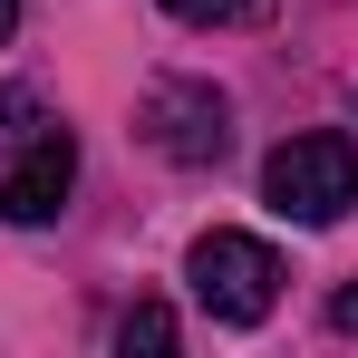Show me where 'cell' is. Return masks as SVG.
Instances as JSON below:
<instances>
[{"label":"cell","instance_id":"5","mask_svg":"<svg viewBox=\"0 0 358 358\" xmlns=\"http://www.w3.org/2000/svg\"><path fill=\"white\" fill-rule=\"evenodd\" d=\"M194 29H271V0H165Z\"/></svg>","mask_w":358,"mask_h":358},{"label":"cell","instance_id":"2","mask_svg":"<svg viewBox=\"0 0 358 358\" xmlns=\"http://www.w3.org/2000/svg\"><path fill=\"white\" fill-rule=\"evenodd\" d=\"M262 194H271V213H291V223H339L358 203V136H291V145H271V165H262Z\"/></svg>","mask_w":358,"mask_h":358},{"label":"cell","instance_id":"6","mask_svg":"<svg viewBox=\"0 0 358 358\" xmlns=\"http://www.w3.org/2000/svg\"><path fill=\"white\" fill-rule=\"evenodd\" d=\"M117 349H126V358H136V349L165 358V349H175V310H165V300H136V310L117 320Z\"/></svg>","mask_w":358,"mask_h":358},{"label":"cell","instance_id":"7","mask_svg":"<svg viewBox=\"0 0 358 358\" xmlns=\"http://www.w3.org/2000/svg\"><path fill=\"white\" fill-rule=\"evenodd\" d=\"M329 329H349V339H358V281H349L339 300H329Z\"/></svg>","mask_w":358,"mask_h":358},{"label":"cell","instance_id":"8","mask_svg":"<svg viewBox=\"0 0 358 358\" xmlns=\"http://www.w3.org/2000/svg\"><path fill=\"white\" fill-rule=\"evenodd\" d=\"M10 29H20V0H0V39H10Z\"/></svg>","mask_w":358,"mask_h":358},{"label":"cell","instance_id":"4","mask_svg":"<svg viewBox=\"0 0 358 358\" xmlns=\"http://www.w3.org/2000/svg\"><path fill=\"white\" fill-rule=\"evenodd\" d=\"M68 184H78V136H68V126H39V136L20 145V165L0 175V223H20V233L59 223Z\"/></svg>","mask_w":358,"mask_h":358},{"label":"cell","instance_id":"3","mask_svg":"<svg viewBox=\"0 0 358 358\" xmlns=\"http://www.w3.org/2000/svg\"><path fill=\"white\" fill-rule=\"evenodd\" d=\"M136 136L165 165H223L233 155V97L213 78H155L145 107H136Z\"/></svg>","mask_w":358,"mask_h":358},{"label":"cell","instance_id":"1","mask_svg":"<svg viewBox=\"0 0 358 358\" xmlns=\"http://www.w3.org/2000/svg\"><path fill=\"white\" fill-rule=\"evenodd\" d=\"M184 281H194V300H203V320H223V329H262L271 300H281V252L252 242V233H203L194 262H184Z\"/></svg>","mask_w":358,"mask_h":358}]
</instances>
